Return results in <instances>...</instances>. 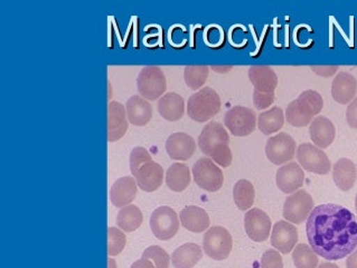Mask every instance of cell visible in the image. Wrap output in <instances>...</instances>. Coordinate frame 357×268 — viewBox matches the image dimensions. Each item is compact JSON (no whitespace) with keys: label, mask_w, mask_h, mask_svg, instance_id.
<instances>
[{"label":"cell","mask_w":357,"mask_h":268,"mask_svg":"<svg viewBox=\"0 0 357 268\" xmlns=\"http://www.w3.org/2000/svg\"><path fill=\"white\" fill-rule=\"evenodd\" d=\"M225 125L234 136H248L258 127V118L252 109L238 105L225 113Z\"/></svg>","instance_id":"ba28073f"},{"label":"cell","mask_w":357,"mask_h":268,"mask_svg":"<svg viewBox=\"0 0 357 268\" xmlns=\"http://www.w3.org/2000/svg\"><path fill=\"white\" fill-rule=\"evenodd\" d=\"M346 120H347V123L351 129H356L357 130V97H355L347 107Z\"/></svg>","instance_id":"74e56055"},{"label":"cell","mask_w":357,"mask_h":268,"mask_svg":"<svg viewBox=\"0 0 357 268\" xmlns=\"http://www.w3.org/2000/svg\"><path fill=\"white\" fill-rule=\"evenodd\" d=\"M260 266L261 268H284L282 257L279 251L268 249L261 257Z\"/></svg>","instance_id":"8d00e7d4"},{"label":"cell","mask_w":357,"mask_h":268,"mask_svg":"<svg viewBox=\"0 0 357 268\" xmlns=\"http://www.w3.org/2000/svg\"><path fill=\"white\" fill-rule=\"evenodd\" d=\"M305 182V173L297 162H289L277 171V186L284 194L298 191Z\"/></svg>","instance_id":"d6986e66"},{"label":"cell","mask_w":357,"mask_h":268,"mask_svg":"<svg viewBox=\"0 0 357 268\" xmlns=\"http://www.w3.org/2000/svg\"><path fill=\"white\" fill-rule=\"evenodd\" d=\"M193 178L196 184L208 192L221 189L225 182V175L220 167L210 158H201L193 167Z\"/></svg>","instance_id":"9c48e42d"},{"label":"cell","mask_w":357,"mask_h":268,"mask_svg":"<svg viewBox=\"0 0 357 268\" xmlns=\"http://www.w3.org/2000/svg\"><path fill=\"white\" fill-rule=\"evenodd\" d=\"M333 179L336 186L343 191H349L357 179V169L353 161L342 158L335 164L333 168Z\"/></svg>","instance_id":"484cf974"},{"label":"cell","mask_w":357,"mask_h":268,"mask_svg":"<svg viewBox=\"0 0 357 268\" xmlns=\"http://www.w3.org/2000/svg\"><path fill=\"white\" fill-rule=\"evenodd\" d=\"M356 92V79L347 72H340L333 81V99L340 104H349L355 99Z\"/></svg>","instance_id":"603a6c76"},{"label":"cell","mask_w":357,"mask_h":268,"mask_svg":"<svg viewBox=\"0 0 357 268\" xmlns=\"http://www.w3.org/2000/svg\"><path fill=\"white\" fill-rule=\"evenodd\" d=\"M296 141L288 133L281 132L268 139L266 144V158L275 166L290 162L295 157Z\"/></svg>","instance_id":"7c38bea8"},{"label":"cell","mask_w":357,"mask_h":268,"mask_svg":"<svg viewBox=\"0 0 357 268\" xmlns=\"http://www.w3.org/2000/svg\"><path fill=\"white\" fill-rule=\"evenodd\" d=\"M249 79L255 86L253 104L258 110H264L273 104L278 77L269 66L255 65L249 68Z\"/></svg>","instance_id":"277c9868"},{"label":"cell","mask_w":357,"mask_h":268,"mask_svg":"<svg viewBox=\"0 0 357 268\" xmlns=\"http://www.w3.org/2000/svg\"><path fill=\"white\" fill-rule=\"evenodd\" d=\"M203 251L197 244L188 243L181 246L172 255L175 268H193L202 260Z\"/></svg>","instance_id":"4316f807"},{"label":"cell","mask_w":357,"mask_h":268,"mask_svg":"<svg viewBox=\"0 0 357 268\" xmlns=\"http://www.w3.org/2000/svg\"><path fill=\"white\" fill-rule=\"evenodd\" d=\"M128 120L131 125L136 127H144L151 122L153 118V107L147 100L140 95H132L129 97L126 104Z\"/></svg>","instance_id":"7402d4cb"},{"label":"cell","mask_w":357,"mask_h":268,"mask_svg":"<svg viewBox=\"0 0 357 268\" xmlns=\"http://www.w3.org/2000/svg\"><path fill=\"white\" fill-rule=\"evenodd\" d=\"M346 267L357 268V249L349 255V258L346 260Z\"/></svg>","instance_id":"60d3db41"},{"label":"cell","mask_w":357,"mask_h":268,"mask_svg":"<svg viewBox=\"0 0 357 268\" xmlns=\"http://www.w3.org/2000/svg\"><path fill=\"white\" fill-rule=\"evenodd\" d=\"M312 71L321 77H332L338 72V66H312Z\"/></svg>","instance_id":"f35d334b"},{"label":"cell","mask_w":357,"mask_h":268,"mask_svg":"<svg viewBox=\"0 0 357 268\" xmlns=\"http://www.w3.org/2000/svg\"><path fill=\"white\" fill-rule=\"evenodd\" d=\"M137 88L140 96L149 101H156L167 90V81L162 68L145 66L137 77Z\"/></svg>","instance_id":"8992f818"},{"label":"cell","mask_w":357,"mask_h":268,"mask_svg":"<svg viewBox=\"0 0 357 268\" xmlns=\"http://www.w3.org/2000/svg\"><path fill=\"white\" fill-rule=\"evenodd\" d=\"M199 149L208 155L216 164L223 168L230 167L233 155L230 148V136L225 125L212 121L205 125L199 136Z\"/></svg>","instance_id":"7a4b0ae2"},{"label":"cell","mask_w":357,"mask_h":268,"mask_svg":"<svg viewBox=\"0 0 357 268\" xmlns=\"http://www.w3.org/2000/svg\"><path fill=\"white\" fill-rule=\"evenodd\" d=\"M108 268H116V262L114 258H108Z\"/></svg>","instance_id":"ee69618b"},{"label":"cell","mask_w":357,"mask_h":268,"mask_svg":"<svg viewBox=\"0 0 357 268\" xmlns=\"http://www.w3.org/2000/svg\"><path fill=\"white\" fill-rule=\"evenodd\" d=\"M234 203L242 212H248L253 206L255 199V190L252 182L245 179L238 180L233 188Z\"/></svg>","instance_id":"4dcf8cb0"},{"label":"cell","mask_w":357,"mask_h":268,"mask_svg":"<svg viewBox=\"0 0 357 268\" xmlns=\"http://www.w3.org/2000/svg\"><path fill=\"white\" fill-rule=\"evenodd\" d=\"M166 151L170 159L186 161L196 152V142L188 133H174L166 141Z\"/></svg>","instance_id":"2e32d148"},{"label":"cell","mask_w":357,"mask_h":268,"mask_svg":"<svg viewBox=\"0 0 357 268\" xmlns=\"http://www.w3.org/2000/svg\"><path fill=\"white\" fill-rule=\"evenodd\" d=\"M133 178L136 179L137 184L144 191H156L164 181V169L160 164L155 161H151L142 164L133 175Z\"/></svg>","instance_id":"ac0fdd59"},{"label":"cell","mask_w":357,"mask_h":268,"mask_svg":"<svg viewBox=\"0 0 357 268\" xmlns=\"http://www.w3.org/2000/svg\"><path fill=\"white\" fill-rule=\"evenodd\" d=\"M314 209V200L306 190H298L287 198L284 205V217L292 223H303Z\"/></svg>","instance_id":"4fadbf2b"},{"label":"cell","mask_w":357,"mask_h":268,"mask_svg":"<svg viewBox=\"0 0 357 268\" xmlns=\"http://www.w3.org/2000/svg\"><path fill=\"white\" fill-rule=\"evenodd\" d=\"M210 68L205 65L186 66L184 70L185 83L192 90H199L206 82Z\"/></svg>","instance_id":"d6a6232c"},{"label":"cell","mask_w":357,"mask_h":268,"mask_svg":"<svg viewBox=\"0 0 357 268\" xmlns=\"http://www.w3.org/2000/svg\"><path fill=\"white\" fill-rule=\"evenodd\" d=\"M127 245V237L125 232L116 227L108 228V255L109 256H116L121 254Z\"/></svg>","instance_id":"836d02e7"},{"label":"cell","mask_w":357,"mask_h":268,"mask_svg":"<svg viewBox=\"0 0 357 268\" xmlns=\"http://www.w3.org/2000/svg\"><path fill=\"white\" fill-rule=\"evenodd\" d=\"M244 228L250 239L255 243H262L269 238L273 223L264 210L252 208L248 210L244 216Z\"/></svg>","instance_id":"5bb4252c"},{"label":"cell","mask_w":357,"mask_h":268,"mask_svg":"<svg viewBox=\"0 0 357 268\" xmlns=\"http://www.w3.org/2000/svg\"><path fill=\"white\" fill-rule=\"evenodd\" d=\"M309 134L316 147L326 149L334 142L336 130L326 116H317L309 125Z\"/></svg>","instance_id":"44dd1931"},{"label":"cell","mask_w":357,"mask_h":268,"mask_svg":"<svg viewBox=\"0 0 357 268\" xmlns=\"http://www.w3.org/2000/svg\"><path fill=\"white\" fill-rule=\"evenodd\" d=\"M233 249V239L230 232L225 227H211L205 232L203 239V251L214 260H225L230 256Z\"/></svg>","instance_id":"52a82bcc"},{"label":"cell","mask_w":357,"mask_h":268,"mask_svg":"<svg viewBox=\"0 0 357 268\" xmlns=\"http://www.w3.org/2000/svg\"><path fill=\"white\" fill-rule=\"evenodd\" d=\"M211 68H212L213 71H215L216 73L220 74H225L229 73V72L232 70L233 66L232 65H213L211 66Z\"/></svg>","instance_id":"b9f144b4"},{"label":"cell","mask_w":357,"mask_h":268,"mask_svg":"<svg viewBox=\"0 0 357 268\" xmlns=\"http://www.w3.org/2000/svg\"><path fill=\"white\" fill-rule=\"evenodd\" d=\"M318 268H340L336 264L333 262H321V265L318 266Z\"/></svg>","instance_id":"7bdbcfd3"},{"label":"cell","mask_w":357,"mask_h":268,"mask_svg":"<svg viewBox=\"0 0 357 268\" xmlns=\"http://www.w3.org/2000/svg\"><path fill=\"white\" fill-rule=\"evenodd\" d=\"M298 242V230L288 221H278L271 232V245L282 254H289Z\"/></svg>","instance_id":"9a60e30c"},{"label":"cell","mask_w":357,"mask_h":268,"mask_svg":"<svg viewBox=\"0 0 357 268\" xmlns=\"http://www.w3.org/2000/svg\"><path fill=\"white\" fill-rule=\"evenodd\" d=\"M153 161L151 153L144 147L133 148L130 153V171L132 175L138 171L142 164Z\"/></svg>","instance_id":"d590c367"},{"label":"cell","mask_w":357,"mask_h":268,"mask_svg":"<svg viewBox=\"0 0 357 268\" xmlns=\"http://www.w3.org/2000/svg\"><path fill=\"white\" fill-rule=\"evenodd\" d=\"M157 109L165 120L170 122L178 121L185 113V101L179 94L169 92L159 99Z\"/></svg>","instance_id":"d4e9b609"},{"label":"cell","mask_w":357,"mask_h":268,"mask_svg":"<svg viewBox=\"0 0 357 268\" xmlns=\"http://www.w3.org/2000/svg\"><path fill=\"white\" fill-rule=\"evenodd\" d=\"M130 268H156L155 265H153V262L149 260H145V258H142V260H138L137 262H133L132 265H131Z\"/></svg>","instance_id":"ab89813d"},{"label":"cell","mask_w":357,"mask_h":268,"mask_svg":"<svg viewBox=\"0 0 357 268\" xmlns=\"http://www.w3.org/2000/svg\"><path fill=\"white\" fill-rule=\"evenodd\" d=\"M142 258L151 260L156 268H169V262L172 260L167 251L157 245L149 246L142 253Z\"/></svg>","instance_id":"e575fe53"},{"label":"cell","mask_w":357,"mask_h":268,"mask_svg":"<svg viewBox=\"0 0 357 268\" xmlns=\"http://www.w3.org/2000/svg\"><path fill=\"white\" fill-rule=\"evenodd\" d=\"M284 125V114L282 109L273 107L270 110L264 111L258 116V127L261 132L270 136L278 132Z\"/></svg>","instance_id":"f1b7e54d"},{"label":"cell","mask_w":357,"mask_h":268,"mask_svg":"<svg viewBox=\"0 0 357 268\" xmlns=\"http://www.w3.org/2000/svg\"><path fill=\"white\" fill-rule=\"evenodd\" d=\"M181 223L192 232H204L210 227V217L204 209L197 206H188L179 214Z\"/></svg>","instance_id":"cb8c5ba5"},{"label":"cell","mask_w":357,"mask_h":268,"mask_svg":"<svg viewBox=\"0 0 357 268\" xmlns=\"http://www.w3.org/2000/svg\"><path fill=\"white\" fill-rule=\"evenodd\" d=\"M355 208H356V212H357V195H356V199H355Z\"/></svg>","instance_id":"f6af8a7d"},{"label":"cell","mask_w":357,"mask_h":268,"mask_svg":"<svg viewBox=\"0 0 357 268\" xmlns=\"http://www.w3.org/2000/svg\"><path fill=\"white\" fill-rule=\"evenodd\" d=\"M297 160L303 169L316 175H327L332 170V164L326 153L312 143H303L297 149Z\"/></svg>","instance_id":"30bf717a"},{"label":"cell","mask_w":357,"mask_h":268,"mask_svg":"<svg viewBox=\"0 0 357 268\" xmlns=\"http://www.w3.org/2000/svg\"><path fill=\"white\" fill-rule=\"evenodd\" d=\"M323 107L324 100L321 94L314 90H305L287 107V121L292 127H307L315 116L321 113Z\"/></svg>","instance_id":"3957f363"},{"label":"cell","mask_w":357,"mask_h":268,"mask_svg":"<svg viewBox=\"0 0 357 268\" xmlns=\"http://www.w3.org/2000/svg\"><path fill=\"white\" fill-rule=\"evenodd\" d=\"M127 111L120 102L111 101L108 104V140L118 141L128 131Z\"/></svg>","instance_id":"ffe728a7"},{"label":"cell","mask_w":357,"mask_h":268,"mask_svg":"<svg viewBox=\"0 0 357 268\" xmlns=\"http://www.w3.org/2000/svg\"><path fill=\"white\" fill-rule=\"evenodd\" d=\"M221 97L210 86L197 90L188 102V114L193 121L203 122L212 119L221 110Z\"/></svg>","instance_id":"5b68a950"},{"label":"cell","mask_w":357,"mask_h":268,"mask_svg":"<svg viewBox=\"0 0 357 268\" xmlns=\"http://www.w3.org/2000/svg\"><path fill=\"white\" fill-rule=\"evenodd\" d=\"M190 171L186 164L175 162L168 168L166 173V184L175 192L184 191L190 186Z\"/></svg>","instance_id":"83f0119b"},{"label":"cell","mask_w":357,"mask_h":268,"mask_svg":"<svg viewBox=\"0 0 357 268\" xmlns=\"http://www.w3.org/2000/svg\"><path fill=\"white\" fill-rule=\"evenodd\" d=\"M142 221H144V214L142 210L135 205H129L120 209L116 217L118 226L126 232H135L142 226Z\"/></svg>","instance_id":"f546056e"},{"label":"cell","mask_w":357,"mask_h":268,"mask_svg":"<svg viewBox=\"0 0 357 268\" xmlns=\"http://www.w3.org/2000/svg\"><path fill=\"white\" fill-rule=\"evenodd\" d=\"M151 229L159 240H169L178 232V214L167 206L155 209L151 217Z\"/></svg>","instance_id":"8fae6325"},{"label":"cell","mask_w":357,"mask_h":268,"mask_svg":"<svg viewBox=\"0 0 357 268\" xmlns=\"http://www.w3.org/2000/svg\"><path fill=\"white\" fill-rule=\"evenodd\" d=\"M306 232L312 251L324 260H343L357 249L356 218L340 205L327 203L312 209Z\"/></svg>","instance_id":"6da1fadb"},{"label":"cell","mask_w":357,"mask_h":268,"mask_svg":"<svg viewBox=\"0 0 357 268\" xmlns=\"http://www.w3.org/2000/svg\"><path fill=\"white\" fill-rule=\"evenodd\" d=\"M292 260L297 268H317V254L307 244H299L292 251Z\"/></svg>","instance_id":"1f68e13d"},{"label":"cell","mask_w":357,"mask_h":268,"mask_svg":"<svg viewBox=\"0 0 357 268\" xmlns=\"http://www.w3.org/2000/svg\"><path fill=\"white\" fill-rule=\"evenodd\" d=\"M138 191V184H137L136 179L131 175H125L112 184L111 187L110 200L114 206L118 208H123V207L129 206L137 196Z\"/></svg>","instance_id":"e0dca14e"}]
</instances>
